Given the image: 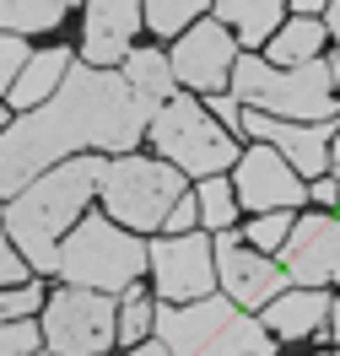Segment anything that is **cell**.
<instances>
[{"instance_id":"6da1fadb","label":"cell","mask_w":340,"mask_h":356,"mask_svg":"<svg viewBox=\"0 0 340 356\" xmlns=\"http://www.w3.org/2000/svg\"><path fill=\"white\" fill-rule=\"evenodd\" d=\"M152 103L130 87L124 70L70 65L60 92L27 108L17 124L0 130V195H22L27 178H38L49 162L97 146V152H136V140L152 130Z\"/></svg>"},{"instance_id":"7a4b0ae2","label":"cell","mask_w":340,"mask_h":356,"mask_svg":"<svg viewBox=\"0 0 340 356\" xmlns=\"http://www.w3.org/2000/svg\"><path fill=\"white\" fill-rule=\"evenodd\" d=\"M97 178H103V162L97 156H76L65 168L44 173L33 189L11 195L6 232H11V243L22 248V259L33 270H60V232L81 216L87 195H97Z\"/></svg>"},{"instance_id":"3957f363","label":"cell","mask_w":340,"mask_h":356,"mask_svg":"<svg viewBox=\"0 0 340 356\" xmlns=\"http://www.w3.org/2000/svg\"><path fill=\"white\" fill-rule=\"evenodd\" d=\"M232 92L243 108H259L270 119H340V97L330 81L324 60H302V65H270V60H254L238 54L232 65Z\"/></svg>"},{"instance_id":"277c9868","label":"cell","mask_w":340,"mask_h":356,"mask_svg":"<svg viewBox=\"0 0 340 356\" xmlns=\"http://www.w3.org/2000/svg\"><path fill=\"white\" fill-rule=\"evenodd\" d=\"M157 340L173 356H270L275 334L238 313L232 297H200L189 308H157Z\"/></svg>"},{"instance_id":"5b68a950","label":"cell","mask_w":340,"mask_h":356,"mask_svg":"<svg viewBox=\"0 0 340 356\" xmlns=\"http://www.w3.org/2000/svg\"><path fill=\"white\" fill-rule=\"evenodd\" d=\"M97 195L108 205L113 222H124L130 232H152V227L168 222V211L184 200V173L168 162V156H113L103 162V178H97Z\"/></svg>"},{"instance_id":"8992f818","label":"cell","mask_w":340,"mask_h":356,"mask_svg":"<svg viewBox=\"0 0 340 356\" xmlns=\"http://www.w3.org/2000/svg\"><path fill=\"white\" fill-rule=\"evenodd\" d=\"M152 265V248L136 232H119L103 216L76 222L65 243H60V275L70 286H92V291H130L136 275Z\"/></svg>"},{"instance_id":"52a82bcc","label":"cell","mask_w":340,"mask_h":356,"mask_svg":"<svg viewBox=\"0 0 340 356\" xmlns=\"http://www.w3.org/2000/svg\"><path fill=\"white\" fill-rule=\"evenodd\" d=\"M152 140L157 152L189 178H211L222 168H238V140L227 135L222 119H205V108L189 92H173L157 113H152Z\"/></svg>"},{"instance_id":"ba28073f","label":"cell","mask_w":340,"mask_h":356,"mask_svg":"<svg viewBox=\"0 0 340 356\" xmlns=\"http://www.w3.org/2000/svg\"><path fill=\"white\" fill-rule=\"evenodd\" d=\"M119 334V313H113L108 291H92V286H65L49 297L44 308V340L60 356H97L113 346Z\"/></svg>"},{"instance_id":"9c48e42d","label":"cell","mask_w":340,"mask_h":356,"mask_svg":"<svg viewBox=\"0 0 340 356\" xmlns=\"http://www.w3.org/2000/svg\"><path fill=\"white\" fill-rule=\"evenodd\" d=\"M216 275H222L227 297L238 302V308H265L270 297H281L286 291V270H281V259H270L265 248L243 243L232 227L227 232H216Z\"/></svg>"},{"instance_id":"30bf717a","label":"cell","mask_w":340,"mask_h":356,"mask_svg":"<svg viewBox=\"0 0 340 356\" xmlns=\"http://www.w3.org/2000/svg\"><path fill=\"white\" fill-rule=\"evenodd\" d=\"M152 275L168 302H200L216 281V248L200 232H168L162 243H152Z\"/></svg>"},{"instance_id":"8fae6325","label":"cell","mask_w":340,"mask_h":356,"mask_svg":"<svg viewBox=\"0 0 340 356\" xmlns=\"http://www.w3.org/2000/svg\"><path fill=\"white\" fill-rule=\"evenodd\" d=\"M238 65V44L227 22H189L173 44V76L195 92H222Z\"/></svg>"},{"instance_id":"7c38bea8","label":"cell","mask_w":340,"mask_h":356,"mask_svg":"<svg viewBox=\"0 0 340 356\" xmlns=\"http://www.w3.org/2000/svg\"><path fill=\"white\" fill-rule=\"evenodd\" d=\"M308 200V184L297 178V168L275 152L270 140H259L238 156V205L249 211H297Z\"/></svg>"},{"instance_id":"4fadbf2b","label":"cell","mask_w":340,"mask_h":356,"mask_svg":"<svg viewBox=\"0 0 340 356\" xmlns=\"http://www.w3.org/2000/svg\"><path fill=\"white\" fill-rule=\"evenodd\" d=\"M281 270L292 286H340V222L335 216H302L292 238L281 243Z\"/></svg>"},{"instance_id":"5bb4252c","label":"cell","mask_w":340,"mask_h":356,"mask_svg":"<svg viewBox=\"0 0 340 356\" xmlns=\"http://www.w3.org/2000/svg\"><path fill=\"white\" fill-rule=\"evenodd\" d=\"M243 135H254V140H270V146L286 156V162H292L297 173L318 178L324 168H330L335 119H318V124H308V119H270V113H259V108H243Z\"/></svg>"},{"instance_id":"9a60e30c","label":"cell","mask_w":340,"mask_h":356,"mask_svg":"<svg viewBox=\"0 0 340 356\" xmlns=\"http://www.w3.org/2000/svg\"><path fill=\"white\" fill-rule=\"evenodd\" d=\"M146 22V0H92L87 6V38H81V54L92 65H119L130 60V44H136V27Z\"/></svg>"},{"instance_id":"2e32d148","label":"cell","mask_w":340,"mask_h":356,"mask_svg":"<svg viewBox=\"0 0 340 356\" xmlns=\"http://www.w3.org/2000/svg\"><path fill=\"white\" fill-rule=\"evenodd\" d=\"M330 308L335 302L324 297V286H292V291H281V297L265 302V330L275 340H302V334L330 330Z\"/></svg>"},{"instance_id":"e0dca14e","label":"cell","mask_w":340,"mask_h":356,"mask_svg":"<svg viewBox=\"0 0 340 356\" xmlns=\"http://www.w3.org/2000/svg\"><path fill=\"white\" fill-rule=\"evenodd\" d=\"M70 65H76L70 49H44V54H33V60L22 65V76H17V87H11V103H17V108H38V103H49V97L60 92V81H65Z\"/></svg>"},{"instance_id":"ac0fdd59","label":"cell","mask_w":340,"mask_h":356,"mask_svg":"<svg viewBox=\"0 0 340 356\" xmlns=\"http://www.w3.org/2000/svg\"><path fill=\"white\" fill-rule=\"evenodd\" d=\"M281 6H286V0H216V17L243 38V49H259V44L275 38Z\"/></svg>"},{"instance_id":"d6986e66","label":"cell","mask_w":340,"mask_h":356,"mask_svg":"<svg viewBox=\"0 0 340 356\" xmlns=\"http://www.w3.org/2000/svg\"><path fill=\"white\" fill-rule=\"evenodd\" d=\"M124 76H130V87L152 103V108H162L168 97H173V60H162V49H130V60H124Z\"/></svg>"},{"instance_id":"ffe728a7","label":"cell","mask_w":340,"mask_h":356,"mask_svg":"<svg viewBox=\"0 0 340 356\" xmlns=\"http://www.w3.org/2000/svg\"><path fill=\"white\" fill-rule=\"evenodd\" d=\"M324 38H330V27H324V22H314V17H292L286 27H275L270 60H275V65H302V60H318Z\"/></svg>"},{"instance_id":"44dd1931","label":"cell","mask_w":340,"mask_h":356,"mask_svg":"<svg viewBox=\"0 0 340 356\" xmlns=\"http://www.w3.org/2000/svg\"><path fill=\"white\" fill-rule=\"evenodd\" d=\"M76 0H0V27L11 33H44L65 17Z\"/></svg>"},{"instance_id":"7402d4cb","label":"cell","mask_w":340,"mask_h":356,"mask_svg":"<svg viewBox=\"0 0 340 356\" xmlns=\"http://www.w3.org/2000/svg\"><path fill=\"white\" fill-rule=\"evenodd\" d=\"M195 200H200V222L211 227V232H227V227L238 222V189H232V184H227V178H200V195H195Z\"/></svg>"},{"instance_id":"603a6c76","label":"cell","mask_w":340,"mask_h":356,"mask_svg":"<svg viewBox=\"0 0 340 356\" xmlns=\"http://www.w3.org/2000/svg\"><path fill=\"white\" fill-rule=\"evenodd\" d=\"M205 6H211V0H146V27H152L157 38H179Z\"/></svg>"},{"instance_id":"cb8c5ba5","label":"cell","mask_w":340,"mask_h":356,"mask_svg":"<svg viewBox=\"0 0 340 356\" xmlns=\"http://www.w3.org/2000/svg\"><path fill=\"white\" fill-rule=\"evenodd\" d=\"M152 324H157V308H152V297L130 286V291H124V313H119V340H124V346H140Z\"/></svg>"},{"instance_id":"d4e9b609","label":"cell","mask_w":340,"mask_h":356,"mask_svg":"<svg viewBox=\"0 0 340 356\" xmlns=\"http://www.w3.org/2000/svg\"><path fill=\"white\" fill-rule=\"evenodd\" d=\"M286 238H292V211H259V216L249 222V243L265 248V254L281 248Z\"/></svg>"},{"instance_id":"484cf974","label":"cell","mask_w":340,"mask_h":356,"mask_svg":"<svg viewBox=\"0 0 340 356\" xmlns=\"http://www.w3.org/2000/svg\"><path fill=\"white\" fill-rule=\"evenodd\" d=\"M22 65H27V49H22V38L0 33V92H11V87H17Z\"/></svg>"},{"instance_id":"4316f807","label":"cell","mask_w":340,"mask_h":356,"mask_svg":"<svg viewBox=\"0 0 340 356\" xmlns=\"http://www.w3.org/2000/svg\"><path fill=\"white\" fill-rule=\"evenodd\" d=\"M33 308H44V291H38V281L33 286H11L6 297H0V318L11 324V318H27Z\"/></svg>"},{"instance_id":"83f0119b","label":"cell","mask_w":340,"mask_h":356,"mask_svg":"<svg viewBox=\"0 0 340 356\" xmlns=\"http://www.w3.org/2000/svg\"><path fill=\"white\" fill-rule=\"evenodd\" d=\"M33 351H38V330L22 324V318H11L0 330V356H33Z\"/></svg>"},{"instance_id":"f1b7e54d","label":"cell","mask_w":340,"mask_h":356,"mask_svg":"<svg viewBox=\"0 0 340 356\" xmlns=\"http://www.w3.org/2000/svg\"><path fill=\"white\" fill-rule=\"evenodd\" d=\"M22 281H27L22 248L11 243V232H0V286H22Z\"/></svg>"},{"instance_id":"f546056e","label":"cell","mask_w":340,"mask_h":356,"mask_svg":"<svg viewBox=\"0 0 340 356\" xmlns=\"http://www.w3.org/2000/svg\"><path fill=\"white\" fill-rule=\"evenodd\" d=\"M195 222H200V200H189L184 195L173 211H168V222H162V232H195Z\"/></svg>"},{"instance_id":"4dcf8cb0","label":"cell","mask_w":340,"mask_h":356,"mask_svg":"<svg viewBox=\"0 0 340 356\" xmlns=\"http://www.w3.org/2000/svg\"><path fill=\"white\" fill-rule=\"evenodd\" d=\"M211 97V113L222 119V124H243V103H238V92H205Z\"/></svg>"},{"instance_id":"1f68e13d","label":"cell","mask_w":340,"mask_h":356,"mask_svg":"<svg viewBox=\"0 0 340 356\" xmlns=\"http://www.w3.org/2000/svg\"><path fill=\"white\" fill-rule=\"evenodd\" d=\"M314 200L318 205H335L340 200V184H335V178H318V184H314Z\"/></svg>"},{"instance_id":"d6a6232c","label":"cell","mask_w":340,"mask_h":356,"mask_svg":"<svg viewBox=\"0 0 340 356\" xmlns=\"http://www.w3.org/2000/svg\"><path fill=\"white\" fill-rule=\"evenodd\" d=\"M124 356H173V351H168V346H162V340H157V346H130V351H124Z\"/></svg>"},{"instance_id":"836d02e7","label":"cell","mask_w":340,"mask_h":356,"mask_svg":"<svg viewBox=\"0 0 340 356\" xmlns=\"http://www.w3.org/2000/svg\"><path fill=\"white\" fill-rule=\"evenodd\" d=\"M318 6H330V0H292V11H297V17H314Z\"/></svg>"},{"instance_id":"e575fe53","label":"cell","mask_w":340,"mask_h":356,"mask_svg":"<svg viewBox=\"0 0 340 356\" xmlns=\"http://www.w3.org/2000/svg\"><path fill=\"white\" fill-rule=\"evenodd\" d=\"M330 33H335V44H340V0H330Z\"/></svg>"},{"instance_id":"d590c367","label":"cell","mask_w":340,"mask_h":356,"mask_svg":"<svg viewBox=\"0 0 340 356\" xmlns=\"http://www.w3.org/2000/svg\"><path fill=\"white\" fill-rule=\"evenodd\" d=\"M330 334L340 340V308H330Z\"/></svg>"},{"instance_id":"8d00e7d4","label":"cell","mask_w":340,"mask_h":356,"mask_svg":"<svg viewBox=\"0 0 340 356\" xmlns=\"http://www.w3.org/2000/svg\"><path fill=\"white\" fill-rule=\"evenodd\" d=\"M330 162H335V178H340V130H335V152H330Z\"/></svg>"},{"instance_id":"74e56055","label":"cell","mask_w":340,"mask_h":356,"mask_svg":"<svg viewBox=\"0 0 340 356\" xmlns=\"http://www.w3.org/2000/svg\"><path fill=\"white\" fill-rule=\"evenodd\" d=\"M330 81H335V87H340V54H335V60H330Z\"/></svg>"},{"instance_id":"f35d334b","label":"cell","mask_w":340,"mask_h":356,"mask_svg":"<svg viewBox=\"0 0 340 356\" xmlns=\"http://www.w3.org/2000/svg\"><path fill=\"white\" fill-rule=\"evenodd\" d=\"M0 130H6V108H0Z\"/></svg>"},{"instance_id":"ab89813d","label":"cell","mask_w":340,"mask_h":356,"mask_svg":"<svg viewBox=\"0 0 340 356\" xmlns=\"http://www.w3.org/2000/svg\"><path fill=\"white\" fill-rule=\"evenodd\" d=\"M318 356H340V351H318Z\"/></svg>"},{"instance_id":"60d3db41","label":"cell","mask_w":340,"mask_h":356,"mask_svg":"<svg viewBox=\"0 0 340 356\" xmlns=\"http://www.w3.org/2000/svg\"><path fill=\"white\" fill-rule=\"evenodd\" d=\"M33 356H38V351H33Z\"/></svg>"}]
</instances>
